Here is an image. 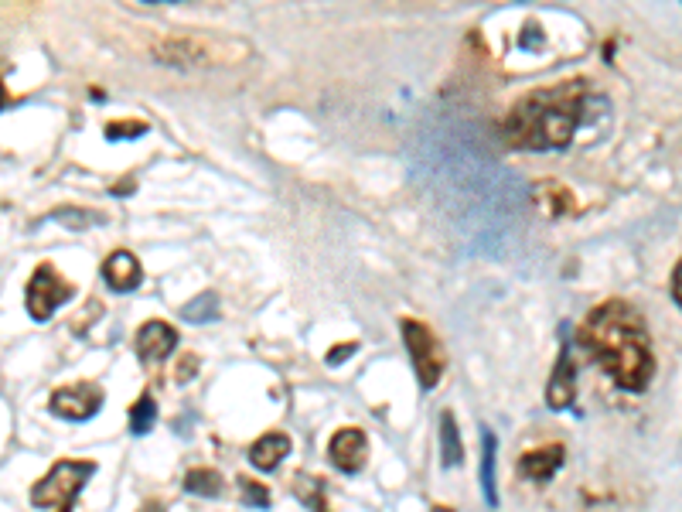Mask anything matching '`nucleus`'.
Wrapping results in <instances>:
<instances>
[{
	"mask_svg": "<svg viewBox=\"0 0 682 512\" xmlns=\"http://www.w3.org/2000/svg\"><path fill=\"white\" fill-rule=\"evenodd\" d=\"M577 338L621 390L642 393L652 383L655 376L652 338H648L645 318L628 301L597 304L584 325H580Z\"/></svg>",
	"mask_w": 682,
	"mask_h": 512,
	"instance_id": "obj_1",
	"label": "nucleus"
},
{
	"mask_svg": "<svg viewBox=\"0 0 682 512\" xmlns=\"http://www.w3.org/2000/svg\"><path fill=\"white\" fill-rule=\"evenodd\" d=\"M590 103H601V96L580 79L532 89L502 120V140L515 151H560L587 123Z\"/></svg>",
	"mask_w": 682,
	"mask_h": 512,
	"instance_id": "obj_2",
	"label": "nucleus"
},
{
	"mask_svg": "<svg viewBox=\"0 0 682 512\" xmlns=\"http://www.w3.org/2000/svg\"><path fill=\"white\" fill-rule=\"evenodd\" d=\"M96 465L93 461H55L48 475L31 489V506L41 512H72V502L82 492V485L93 478Z\"/></svg>",
	"mask_w": 682,
	"mask_h": 512,
	"instance_id": "obj_3",
	"label": "nucleus"
},
{
	"mask_svg": "<svg viewBox=\"0 0 682 512\" xmlns=\"http://www.w3.org/2000/svg\"><path fill=\"white\" fill-rule=\"evenodd\" d=\"M399 328H403V342L413 359V369H417L420 386L423 390H437L440 376L447 373V352H444V345H440V338L430 332V325L413 321V318H403Z\"/></svg>",
	"mask_w": 682,
	"mask_h": 512,
	"instance_id": "obj_4",
	"label": "nucleus"
},
{
	"mask_svg": "<svg viewBox=\"0 0 682 512\" xmlns=\"http://www.w3.org/2000/svg\"><path fill=\"white\" fill-rule=\"evenodd\" d=\"M76 297V287L69 284L52 263H41V267L31 274L28 280V294H24V304H28V315L35 321H52L55 311L62 304H69Z\"/></svg>",
	"mask_w": 682,
	"mask_h": 512,
	"instance_id": "obj_5",
	"label": "nucleus"
},
{
	"mask_svg": "<svg viewBox=\"0 0 682 512\" xmlns=\"http://www.w3.org/2000/svg\"><path fill=\"white\" fill-rule=\"evenodd\" d=\"M103 407V386L99 383H72L58 386L48 400V410L62 420H89L96 417V410Z\"/></svg>",
	"mask_w": 682,
	"mask_h": 512,
	"instance_id": "obj_6",
	"label": "nucleus"
},
{
	"mask_svg": "<svg viewBox=\"0 0 682 512\" xmlns=\"http://www.w3.org/2000/svg\"><path fill=\"white\" fill-rule=\"evenodd\" d=\"M328 458L335 461V468H341V472H348V475L362 472L365 458H369V437H365L359 427H341V431L331 437Z\"/></svg>",
	"mask_w": 682,
	"mask_h": 512,
	"instance_id": "obj_7",
	"label": "nucleus"
},
{
	"mask_svg": "<svg viewBox=\"0 0 682 512\" xmlns=\"http://www.w3.org/2000/svg\"><path fill=\"white\" fill-rule=\"evenodd\" d=\"M133 349H137V355L144 362H164L178 349V332H174L168 321H147V325H140Z\"/></svg>",
	"mask_w": 682,
	"mask_h": 512,
	"instance_id": "obj_8",
	"label": "nucleus"
},
{
	"mask_svg": "<svg viewBox=\"0 0 682 512\" xmlns=\"http://www.w3.org/2000/svg\"><path fill=\"white\" fill-rule=\"evenodd\" d=\"M103 280H106V287H110V291L130 294V291H137V287H140V280H144V270H140V260L130 250H116V253L106 256Z\"/></svg>",
	"mask_w": 682,
	"mask_h": 512,
	"instance_id": "obj_9",
	"label": "nucleus"
},
{
	"mask_svg": "<svg viewBox=\"0 0 682 512\" xmlns=\"http://www.w3.org/2000/svg\"><path fill=\"white\" fill-rule=\"evenodd\" d=\"M573 400H577V369H573L570 349H563L560 362H556V369H553L550 386H546V403H550L553 410H567V407H573Z\"/></svg>",
	"mask_w": 682,
	"mask_h": 512,
	"instance_id": "obj_10",
	"label": "nucleus"
},
{
	"mask_svg": "<svg viewBox=\"0 0 682 512\" xmlns=\"http://www.w3.org/2000/svg\"><path fill=\"white\" fill-rule=\"evenodd\" d=\"M563 458H567L563 444H546V448H536V451L522 454L519 472L526 478H536V482H546V478H553L556 472H560Z\"/></svg>",
	"mask_w": 682,
	"mask_h": 512,
	"instance_id": "obj_11",
	"label": "nucleus"
},
{
	"mask_svg": "<svg viewBox=\"0 0 682 512\" xmlns=\"http://www.w3.org/2000/svg\"><path fill=\"white\" fill-rule=\"evenodd\" d=\"M290 448H294V444H290L287 434L270 431L249 448V461H253V468H260V472H277V465L287 458Z\"/></svg>",
	"mask_w": 682,
	"mask_h": 512,
	"instance_id": "obj_12",
	"label": "nucleus"
},
{
	"mask_svg": "<svg viewBox=\"0 0 682 512\" xmlns=\"http://www.w3.org/2000/svg\"><path fill=\"white\" fill-rule=\"evenodd\" d=\"M440 461H444V468H457L464 461L461 434H457V420L451 410L440 414Z\"/></svg>",
	"mask_w": 682,
	"mask_h": 512,
	"instance_id": "obj_13",
	"label": "nucleus"
},
{
	"mask_svg": "<svg viewBox=\"0 0 682 512\" xmlns=\"http://www.w3.org/2000/svg\"><path fill=\"white\" fill-rule=\"evenodd\" d=\"M481 451H485V454H481V489H485L488 506H498V485H495V451H498V444H495L492 431L485 434Z\"/></svg>",
	"mask_w": 682,
	"mask_h": 512,
	"instance_id": "obj_14",
	"label": "nucleus"
},
{
	"mask_svg": "<svg viewBox=\"0 0 682 512\" xmlns=\"http://www.w3.org/2000/svg\"><path fill=\"white\" fill-rule=\"evenodd\" d=\"M222 475L215 472V468H191L185 475V492L191 495H205V499H215V495H222Z\"/></svg>",
	"mask_w": 682,
	"mask_h": 512,
	"instance_id": "obj_15",
	"label": "nucleus"
},
{
	"mask_svg": "<svg viewBox=\"0 0 682 512\" xmlns=\"http://www.w3.org/2000/svg\"><path fill=\"white\" fill-rule=\"evenodd\" d=\"M157 420V400L151 393H140V400L130 407V431L133 434H151Z\"/></svg>",
	"mask_w": 682,
	"mask_h": 512,
	"instance_id": "obj_16",
	"label": "nucleus"
},
{
	"mask_svg": "<svg viewBox=\"0 0 682 512\" xmlns=\"http://www.w3.org/2000/svg\"><path fill=\"white\" fill-rule=\"evenodd\" d=\"M181 318L195 321V325H202V321H215V318H219V297H215L212 291L202 294V297H195V301L181 308Z\"/></svg>",
	"mask_w": 682,
	"mask_h": 512,
	"instance_id": "obj_17",
	"label": "nucleus"
},
{
	"mask_svg": "<svg viewBox=\"0 0 682 512\" xmlns=\"http://www.w3.org/2000/svg\"><path fill=\"white\" fill-rule=\"evenodd\" d=\"M324 482L321 478H297V495H301V499L307 502V506L311 509H318V512H328V506H324Z\"/></svg>",
	"mask_w": 682,
	"mask_h": 512,
	"instance_id": "obj_18",
	"label": "nucleus"
},
{
	"mask_svg": "<svg viewBox=\"0 0 682 512\" xmlns=\"http://www.w3.org/2000/svg\"><path fill=\"white\" fill-rule=\"evenodd\" d=\"M52 219H65L62 226H72V229H86V226H99V212H89V209H62L55 212Z\"/></svg>",
	"mask_w": 682,
	"mask_h": 512,
	"instance_id": "obj_19",
	"label": "nucleus"
},
{
	"mask_svg": "<svg viewBox=\"0 0 682 512\" xmlns=\"http://www.w3.org/2000/svg\"><path fill=\"white\" fill-rule=\"evenodd\" d=\"M239 485H243V492H246V502H249V506H260V509L270 506V489H263V485H256L253 478H239Z\"/></svg>",
	"mask_w": 682,
	"mask_h": 512,
	"instance_id": "obj_20",
	"label": "nucleus"
},
{
	"mask_svg": "<svg viewBox=\"0 0 682 512\" xmlns=\"http://www.w3.org/2000/svg\"><path fill=\"white\" fill-rule=\"evenodd\" d=\"M147 134V123H106V137L110 140H120V137H140Z\"/></svg>",
	"mask_w": 682,
	"mask_h": 512,
	"instance_id": "obj_21",
	"label": "nucleus"
},
{
	"mask_svg": "<svg viewBox=\"0 0 682 512\" xmlns=\"http://www.w3.org/2000/svg\"><path fill=\"white\" fill-rule=\"evenodd\" d=\"M672 301L682 308V260L676 263V270H672Z\"/></svg>",
	"mask_w": 682,
	"mask_h": 512,
	"instance_id": "obj_22",
	"label": "nucleus"
},
{
	"mask_svg": "<svg viewBox=\"0 0 682 512\" xmlns=\"http://www.w3.org/2000/svg\"><path fill=\"white\" fill-rule=\"evenodd\" d=\"M355 349H359V345H355V342L341 345V349H331V352H328V362H331V366H338V362H345V355H352Z\"/></svg>",
	"mask_w": 682,
	"mask_h": 512,
	"instance_id": "obj_23",
	"label": "nucleus"
},
{
	"mask_svg": "<svg viewBox=\"0 0 682 512\" xmlns=\"http://www.w3.org/2000/svg\"><path fill=\"white\" fill-rule=\"evenodd\" d=\"M144 512H161V506H151V509H144Z\"/></svg>",
	"mask_w": 682,
	"mask_h": 512,
	"instance_id": "obj_24",
	"label": "nucleus"
}]
</instances>
